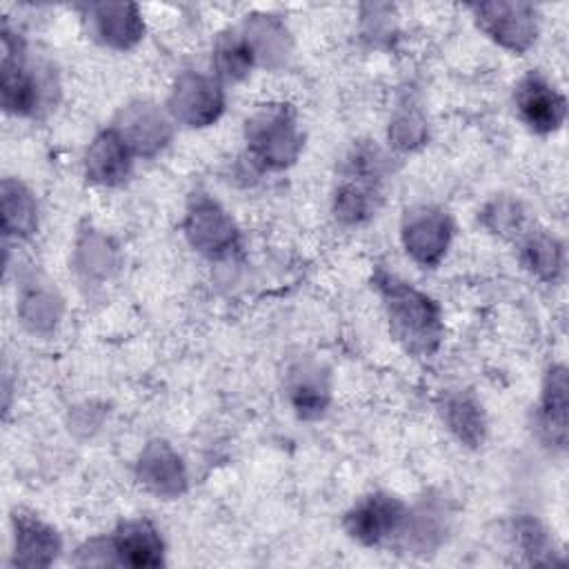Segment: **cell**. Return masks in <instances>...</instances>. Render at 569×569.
<instances>
[{
	"label": "cell",
	"instance_id": "6da1fadb",
	"mask_svg": "<svg viewBox=\"0 0 569 569\" xmlns=\"http://www.w3.org/2000/svg\"><path fill=\"white\" fill-rule=\"evenodd\" d=\"M376 284L382 296L393 338L409 353H433L442 338V318L436 300L389 273H378Z\"/></svg>",
	"mask_w": 569,
	"mask_h": 569
},
{
	"label": "cell",
	"instance_id": "7a4b0ae2",
	"mask_svg": "<svg viewBox=\"0 0 569 569\" xmlns=\"http://www.w3.org/2000/svg\"><path fill=\"white\" fill-rule=\"evenodd\" d=\"M244 138L251 158L269 169H284L302 149L296 116L289 104L282 102H269L256 109L251 118H247Z\"/></svg>",
	"mask_w": 569,
	"mask_h": 569
},
{
	"label": "cell",
	"instance_id": "3957f363",
	"mask_svg": "<svg viewBox=\"0 0 569 569\" xmlns=\"http://www.w3.org/2000/svg\"><path fill=\"white\" fill-rule=\"evenodd\" d=\"M2 67H0V93L2 107L13 116H33L47 100V89L51 87L36 69L29 64L24 44L2 24Z\"/></svg>",
	"mask_w": 569,
	"mask_h": 569
},
{
	"label": "cell",
	"instance_id": "277c9868",
	"mask_svg": "<svg viewBox=\"0 0 569 569\" xmlns=\"http://www.w3.org/2000/svg\"><path fill=\"white\" fill-rule=\"evenodd\" d=\"M409 507L385 491L369 493L360 498L345 516V531L360 545H382L398 538Z\"/></svg>",
	"mask_w": 569,
	"mask_h": 569
},
{
	"label": "cell",
	"instance_id": "5b68a950",
	"mask_svg": "<svg viewBox=\"0 0 569 569\" xmlns=\"http://www.w3.org/2000/svg\"><path fill=\"white\" fill-rule=\"evenodd\" d=\"M224 109L220 80L200 71H182L167 100V111L176 122L187 127L213 124Z\"/></svg>",
	"mask_w": 569,
	"mask_h": 569
},
{
	"label": "cell",
	"instance_id": "8992f818",
	"mask_svg": "<svg viewBox=\"0 0 569 569\" xmlns=\"http://www.w3.org/2000/svg\"><path fill=\"white\" fill-rule=\"evenodd\" d=\"M476 24L500 47L522 53L538 36V13L527 2H482L471 7Z\"/></svg>",
	"mask_w": 569,
	"mask_h": 569
},
{
	"label": "cell",
	"instance_id": "52a82bcc",
	"mask_svg": "<svg viewBox=\"0 0 569 569\" xmlns=\"http://www.w3.org/2000/svg\"><path fill=\"white\" fill-rule=\"evenodd\" d=\"M184 233L191 247L207 258H227L238 247V229L227 211L207 196H196L187 209Z\"/></svg>",
	"mask_w": 569,
	"mask_h": 569
},
{
	"label": "cell",
	"instance_id": "ba28073f",
	"mask_svg": "<svg viewBox=\"0 0 569 569\" xmlns=\"http://www.w3.org/2000/svg\"><path fill=\"white\" fill-rule=\"evenodd\" d=\"M402 244L422 267H436L447 253L451 240L449 216L431 204H418L405 211Z\"/></svg>",
	"mask_w": 569,
	"mask_h": 569
},
{
	"label": "cell",
	"instance_id": "9c48e42d",
	"mask_svg": "<svg viewBox=\"0 0 569 569\" xmlns=\"http://www.w3.org/2000/svg\"><path fill=\"white\" fill-rule=\"evenodd\" d=\"M520 120L533 133H553L567 116L565 96L540 73H527L513 93Z\"/></svg>",
	"mask_w": 569,
	"mask_h": 569
},
{
	"label": "cell",
	"instance_id": "30bf717a",
	"mask_svg": "<svg viewBox=\"0 0 569 569\" xmlns=\"http://www.w3.org/2000/svg\"><path fill=\"white\" fill-rule=\"evenodd\" d=\"M133 151V156H153L171 138V120L151 102L124 107L111 127Z\"/></svg>",
	"mask_w": 569,
	"mask_h": 569
},
{
	"label": "cell",
	"instance_id": "8fae6325",
	"mask_svg": "<svg viewBox=\"0 0 569 569\" xmlns=\"http://www.w3.org/2000/svg\"><path fill=\"white\" fill-rule=\"evenodd\" d=\"M116 565L147 569L164 565V542L160 531L144 518L124 520L109 536Z\"/></svg>",
	"mask_w": 569,
	"mask_h": 569
},
{
	"label": "cell",
	"instance_id": "7c38bea8",
	"mask_svg": "<svg viewBox=\"0 0 569 569\" xmlns=\"http://www.w3.org/2000/svg\"><path fill=\"white\" fill-rule=\"evenodd\" d=\"M87 22L98 42L118 51L136 47L144 33V20L138 7L129 2L89 4Z\"/></svg>",
	"mask_w": 569,
	"mask_h": 569
},
{
	"label": "cell",
	"instance_id": "4fadbf2b",
	"mask_svg": "<svg viewBox=\"0 0 569 569\" xmlns=\"http://www.w3.org/2000/svg\"><path fill=\"white\" fill-rule=\"evenodd\" d=\"M131 164H133V151L111 127L100 131L91 140L84 153L87 180L102 187H113L124 182V178L131 171Z\"/></svg>",
	"mask_w": 569,
	"mask_h": 569
},
{
	"label": "cell",
	"instance_id": "5bb4252c",
	"mask_svg": "<svg viewBox=\"0 0 569 569\" xmlns=\"http://www.w3.org/2000/svg\"><path fill=\"white\" fill-rule=\"evenodd\" d=\"M140 482L158 496H180L187 485V473L180 456L167 442H151L138 460Z\"/></svg>",
	"mask_w": 569,
	"mask_h": 569
},
{
	"label": "cell",
	"instance_id": "9a60e30c",
	"mask_svg": "<svg viewBox=\"0 0 569 569\" xmlns=\"http://www.w3.org/2000/svg\"><path fill=\"white\" fill-rule=\"evenodd\" d=\"M60 551L58 533L38 520L36 516L13 513V553L16 565L24 567H47L56 560Z\"/></svg>",
	"mask_w": 569,
	"mask_h": 569
},
{
	"label": "cell",
	"instance_id": "2e32d148",
	"mask_svg": "<svg viewBox=\"0 0 569 569\" xmlns=\"http://www.w3.org/2000/svg\"><path fill=\"white\" fill-rule=\"evenodd\" d=\"M538 425L545 440L558 449L567 445V369L553 365L542 385Z\"/></svg>",
	"mask_w": 569,
	"mask_h": 569
},
{
	"label": "cell",
	"instance_id": "e0dca14e",
	"mask_svg": "<svg viewBox=\"0 0 569 569\" xmlns=\"http://www.w3.org/2000/svg\"><path fill=\"white\" fill-rule=\"evenodd\" d=\"M380 200V180L342 173V182L336 189V216L342 222L360 224L369 220Z\"/></svg>",
	"mask_w": 569,
	"mask_h": 569
},
{
	"label": "cell",
	"instance_id": "ac0fdd59",
	"mask_svg": "<svg viewBox=\"0 0 569 569\" xmlns=\"http://www.w3.org/2000/svg\"><path fill=\"white\" fill-rule=\"evenodd\" d=\"M289 398L298 416L316 418L329 402V385L318 365L300 362L289 371Z\"/></svg>",
	"mask_w": 569,
	"mask_h": 569
},
{
	"label": "cell",
	"instance_id": "d6986e66",
	"mask_svg": "<svg viewBox=\"0 0 569 569\" xmlns=\"http://www.w3.org/2000/svg\"><path fill=\"white\" fill-rule=\"evenodd\" d=\"M2 224L4 233L29 236L38 227V207L31 191L13 180L2 182Z\"/></svg>",
	"mask_w": 569,
	"mask_h": 569
},
{
	"label": "cell",
	"instance_id": "ffe728a7",
	"mask_svg": "<svg viewBox=\"0 0 569 569\" xmlns=\"http://www.w3.org/2000/svg\"><path fill=\"white\" fill-rule=\"evenodd\" d=\"M256 62V56L242 36V31H227L218 38L213 49V69L216 78L238 82L242 80Z\"/></svg>",
	"mask_w": 569,
	"mask_h": 569
},
{
	"label": "cell",
	"instance_id": "44dd1931",
	"mask_svg": "<svg viewBox=\"0 0 569 569\" xmlns=\"http://www.w3.org/2000/svg\"><path fill=\"white\" fill-rule=\"evenodd\" d=\"M522 262L540 280L553 282L562 273V247L553 236L536 231L522 244Z\"/></svg>",
	"mask_w": 569,
	"mask_h": 569
},
{
	"label": "cell",
	"instance_id": "7402d4cb",
	"mask_svg": "<svg viewBox=\"0 0 569 569\" xmlns=\"http://www.w3.org/2000/svg\"><path fill=\"white\" fill-rule=\"evenodd\" d=\"M445 422L449 425V429L458 436V440H462L465 445H480L485 438V418L480 411V405L476 400H471L465 393H456L449 396L445 400V409H442Z\"/></svg>",
	"mask_w": 569,
	"mask_h": 569
},
{
	"label": "cell",
	"instance_id": "603a6c76",
	"mask_svg": "<svg viewBox=\"0 0 569 569\" xmlns=\"http://www.w3.org/2000/svg\"><path fill=\"white\" fill-rule=\"evenodd\" d=\"M516 538L518 545L522 549L525 556H529V562H551L553 558L549 556V551H553V547L549 545L547 531L531 518L518 520L516 522Z\"/></svg>",
	"mask_w": 569,
	"mask_h": 569
}]
</instances>
